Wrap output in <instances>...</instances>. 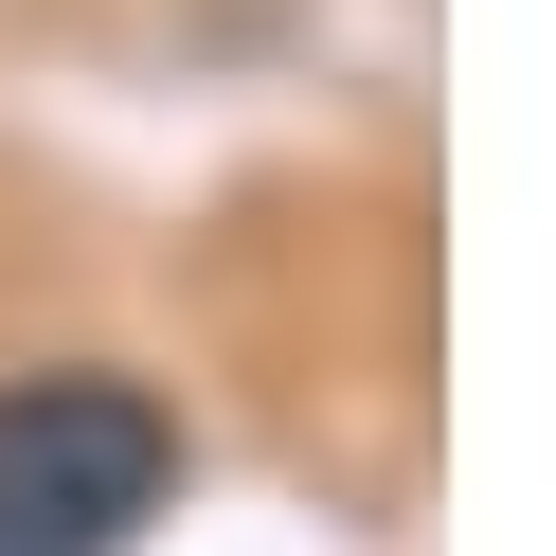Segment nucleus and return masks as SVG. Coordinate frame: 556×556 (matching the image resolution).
<instances>
[{
    "instance_id": "f257e3e1",
    "label": "nucleus",
    "mask_w": 556,
    "mask_h": 556,
    "mask_svg": "<svg viewBox=\"0 0 556 556\" xmlns=\"http://www.w3.org/2000/svg\"><path fill=\"white\" fill-rule=\"evenodd\" d=\"M180 484V413L144 377H0V556H126Z\"/></svg>"
}]
</instances>
